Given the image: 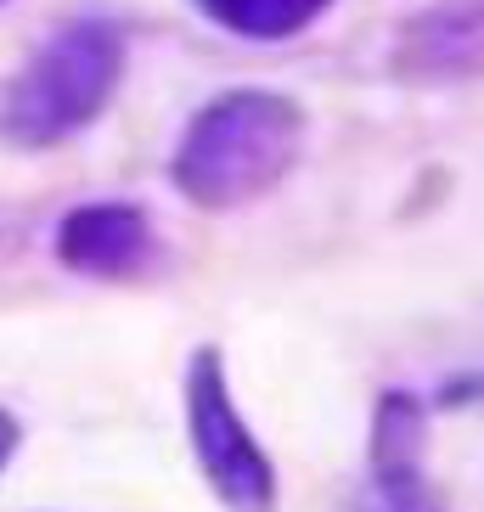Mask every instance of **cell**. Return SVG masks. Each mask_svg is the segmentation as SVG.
Listing matches in <instances>:
<instances>
[{"label": "cell", "instance_id": "1", "mask_svg": "<svg viewBox=\"0 0 484 512\" xmlns=\"http://www.w3.org/2000/svg\"><path fill=\"white\" fill-rule=\"evenodd\" d=\"M304 152V107L265 85H231L186 119L169 181L192 209L226 214L271 197Z\"/></svg>", "mask_w": 484, "mask_h": 512}, {"label": "cell", "instance_id": "2", "mask_svg": "<svg viewBox=\"0 0 484 512\" xmlns=\"http://www.w3.org/2000/svg\"><path fill=\"white\" fill-rule=\"evenodd\" d=\"M130 68L124 29L107 17H74L29 51V62L0 85V141L17 152H46L85 136L102 119Z\"/></svg>", "mask_w": 484, "mask_h": 512}, {"label": "cell", "instance_id": "3", "mask_svg": "<svg viewBox=\"0 0 484 512\" xmlns=\"http://www.w3.org/2000/svg\"><path fill=\"white\" fill-rule=\"evenodd\" d=\"M181 406H186L192 462L209 479V490L220 496V507L226 512H276V467L265 456V445L254 439V428L242 422L237 400H231L226 361H220L214 344L192 349Z\"/></svg>", "mask_w": 484, "mask_h": 512}, {"label": "cell", "instance_id": "4", "mask_svg": "<svg viewBox=\"0 0 484 512\" xmlns=\"http://www.w3.org/2000/svg\"><path fill=\"white\" fill-rule=\"evenodd\" d=\"M152 254H158V231H152L147 209L119 203V197L79 203L57 226V259L91 282H130L152 265Z\"/></svg>", "mask_w": 484, "mask_h": 512}, {"label": "cell", "instance_id": "5", "mask_svg": "<svg viewBox=\"0 0 484 512\" xmlns=\"http://www.w3.org/2000/svg\"><path fill=\"white\" fill-rule=\"evenodd\" d=\"M394 74L406 85H456L484 74V0H434L394 40Z\"/></svg>", "mask_w": 484, "mask_h": 512}, {"label": "cell", "instance_id": "6", "mask_svg": "<svg viewBox=\"0 0 484 512\" xmlns=\"http://www.w3.org/2000/svg\"><path fill=\"white\" fill-rule=\"evenodd\" d=\"M372 479L394 507H411L423 490V406L411 394H383L372 417Z\"/></svg>", "mask_w": 484, "mask_h": 512}, {"label": "cell", "instance_id": "7", "mask_svg": "<svg viewBox=\"0 0 484 512\" xmlns=\"http://www.w3.org/2000/svg\"><path fill=\"white\" fill-rule=\"evenodd\" d=\"M209 29L231 34V40H254V46H276L293 40L316 23L333 0H186Z\"/></svg>", "mask_w": 484, "mask_h": 512}, {"label": "cell", "instance_id": "8", "mask_svg": "<svg viewBox=\"0 0 484 512\" xmlns=\"http://www.w3.org/2000/svg\"><path fill=\"white\" fill-rule=\"evenodd\" d=\"M17 445H23V428H17V417H12V411L0 406V473H6V467H12Z\"/></svg>", "mask_w": 484, "mask_h": 512}, {"label": "cell", "instance_id": "9", "mask_svg": "<svg viewBox=\"0 0 484 512\" xmlns=\"http://www.w3.org/2000/svg\"><path fill=\"white\" fill-rule=\"evenodd\" d=\"M0 6H6V0H0Z\"/></svg>", "mask_w": 484, "mask_h": 512}]
</instances>
